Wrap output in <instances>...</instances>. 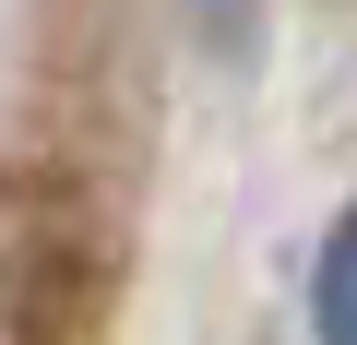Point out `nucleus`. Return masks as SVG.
Instances as JSON below:
<instances>
[{
  "label": "nucleus",
  "mask_w": 357,
  "mask_h": 345,
  "mask_svg": "<svg viewBox=\"0 0 357 345\" xmlns=\"http://www.w3.org/2000/svg\"><path fill=\"white\" fill-rule=\"evenodd\" d=\"M191 36H203V48H227V60H238V48H250V36H262V0H191Z\"/></svg>",
  "instance_id": "nucleus-2"
},
{
  "label": "nucleus",
  "mask_w": 357,
  "mask_h": 345,
  "mask_svg": "<svg viewBox=\"0 0 357 345\" xmlns=\"http://www.w3.org/2000/svg\"><path fill=\"white\" fill-rule=\"evenodd\" d=\"M310 345H357V238L321 227L310 250Z\"/></svg>",
  "instance_id": "nucleus-1"
}]
</instances>
